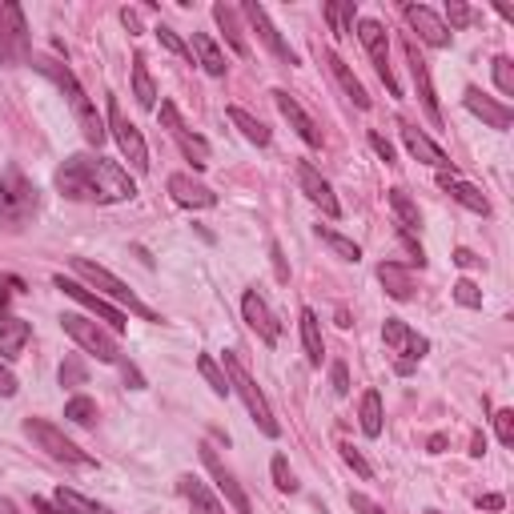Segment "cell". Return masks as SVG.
Wrapping results in <instances>:
<instances>
[{
  "mask_svg": "<svg viewBox=\"0 0 514 514\" xmlns=\"http://www.w3.org/2000/svg\"><path fill=\"white\" fill-rule=\"evenodd\" d=\"M64 418H69V422H77V426H93L96 402L93 398H69V402H64Z\"/></svg>",
  "mask_w": 514,
  "mask_h": 514,
  "instance_id": "cell-40",
  "label": "cell"
},
{
  "mask_svg": "<svg viewBox=\"0 0 514 514\" xmlns=\"http://www.w3.org/2000/svg\"><path fill=\"white\" fill-rule=\"evenodd\" d=\"M377 281L386 286V294H390L394 302H410V297H414V278H410V269H402L398 261L377 265Z\"/></svg>",
  "mask_w": 514,
  "mask_h": 514,
  "instance_id": "cell-28",
  "label": "cell"
},
{
  "mask_svg": "<svg viewBox=\"0 0 514 514\" xmlns=\"http://www.w3.org/2000/svg\"><path fill=\"white\" fill-rule=\"evenodd\" d=\"M302 342H305V358H310V366H321V358H326V342H321V321L313 310H302Z\"/></svg>",
  "mask_w": 514,
  "mask_h": 514,
  "instance_id": "cell-31",
  "label": "cell"
},
{
  "mask_svg": "<svg viewBox=\"0 0 514 514\" xmlns=\"http://www.w3.org/2000/svg\"><path fill=\"white\" fill-rule=\"evenodd\" d=\"M478 510H502V494H482L478 498Z\"/></svg>",
  "mask_w": 514,
  "mask_h": 514,
  "instance_id": "cell-57",
  "label": "cell"
},
{
  "mask_svg": "<svg viewBox=\"0 0 514 514\" xmlns=\"http://www.w3.org/2000/svg\"><path fill=\"white\" fill-rule=\"evenodd\" d=\"M402 141H406V149H410V157H414V161H426V165H434L438 173L454 169V165H450L446 153H442L438 145H434L426 133H418V128H410V125H406V128H402Z\"/></svg>",
  "mask_w": 514,
  "mask_h": 514,
  "instance_id": "cell-26",
  "label": "cell"
},
{
  "mask_svg": "<svg viewBox=\"0 0 514 514\" xmlns=\"http://www.w3.org/2000/svg\"><path fill=\"white\" fill-rule=\"evenodd\" d=\"M369 149H374V153H377V157H382V161H386V165H394V145H390V141H386V137H382V133H369Z\"/></svg>",
  "mask_w": 514,
  "mask_h": 514,
  "instance_id": "cell-51",
  "label": "cell"
},
{
  "mask_svg": "<svg viewBox=\"0 0 514 514\" xmlns=\"http://www.w3.org/2000/svg\"><path fill=\"white\" fill-rule=\"evenodd\" d=\"M342 458H345V466H353V470L361 474V478H369V474H374V466H369L366 458H361L353 446H342Z\"/></svg>",
  "mask_w": 514,
  "mask_h": 514,
  "instance_id": "cell-49",
  "label": "cell"
},
{
  "mask_svg": "<svg viewBox=\"0 0 514 514\" xmlns=\"http://www.w3.org/2000/svg\"><path fill=\"white\" fill-rule=\"evenodd\" d=\"M237 8L233 4H213V21L221 24V32H225V40H229V48L237 56H245L249 53V45H245V32H241V24H237Z\"/></svg>",
  "mask_w": 514,
  "mask_h": 514,
  "instance_id": "cell-30",
  "label": "cell"
},
{
  "mask_svg": "<svg viewBox=\"0 0 514 514\" xmlns=\"http://www.w3.org/2000/svg\"><path fill=\"white\" fill-rule=\"evenodd\" d=\"M273 101H278V109H281V117L289 120V128H297V137H302L310 149H321V128L313 125V117L302 109V104L294 101V96L286 93V88H273Z\"/></svg>",
  "mask_w": 514,
  "mask_h": 514,
  "instance_id": "cell-20",
  "label": "cell"
},
{
  "mask_svg": "<svg viewBox=\"0 0 514 514\" xmlns=\"http://www.w3.org/2000/svg\"><path fill=\"white\" fill-rule=\"evenodd\" d=\"M32 69L37 72H45L48 80H53L56 88H61L64 96H69V109H72V117H77V125H80V133H85V141L88 145H101L104 137H109V128H104V120L96 117V104L88 101V93L80 88V80L72 77V69L64 61H56V56H32Z\"/></svg>",
  "mask_w": 514,
  "mask_h": 514,
  "instance_id": "cell-2",
  "label": "cell"
},
{
  "mask_svg": "<svg viewBox=\"0 0 514 514\" xmlns=\"http://www.w3.org/2000/svg\"><path fill=\"white\" fill-rule=\"evenodd\" d=\"M225 377H229V390L237 394L241 402H245V410H249V418H253V422H257V430H261L265 438H278V434H281L278 418H273L269 402H265V394L257 390V382H253V377H249V369L241 366V358H237V353H225Z\"/></svg>",
  "mask_w": 514,
  "mask_h": 514,
  "instance_id": "cell-4",
  "label": "cell"
},
{
  "mask_svg": "<svg viewBox=\"0 0 514 514\" xmlns=\"http://www.w3.org/2000/svg\"><path fill=\"white\" fill-rule=\"evenodd\" d=\"M382 342H386V350H390V353H398V361H394V369H398V374H410V369L426 358V350H430V342H426L422 334H414V329H410L402 318H386Z\"/></svg>",
  "mask_w": 514,
  "mask_h": 514,
  "instance_id": "cell-8",
  "label": "cell"
},
{
  "mask_svg": "<svg viewBox=\"0 0 514 514\" xmlns=\"http://www.w3.org/2000/svg\"><path fill=\"white\" fill-rule=\"evenodd\" d=\"M402 16H406V24L418 32V40H426L430 48H446L450 45V29L442 24V16L434 12V8H426V4H402Z\"/></svg>",
  "mask_w": 514,
  "mask_h": 514,
  "instance_id": "cell-17",
  "label": "cell"
},
{
  "mask_svg": "<svg viewBox=\"0 0 514 514\" xmlns=\"http://www.w3.org/2000/svg\"><path fill=\"white\" fill-rule=\"evenodd\" d=\"M350 506H353L358 514H386V506H377L369 494H350Z\"/></svg>",
  "mask_w": 514,
  "mask_h": 514,
  "instance_id": "cell-50",
  "label": "cell"
},
{
  "mask_svg": "<svg viewBox=\"0 0 514 514\" xmlns=\"http://www.w3.org/2000/svg\"><path fill=\"white\" fill-rule=\"evenodd\" d=\"M390 209H394V217H398L402 233H414L418 225H422V213H418V205L410 201L406 189H390Z\"/></svg>",
  "mask_w": 514,
  "mask_h": 514,
  "instance_id": "cell-34",
  "label": "cell"
},
{
  "mask_svg": "<svg viewBox=\"0 0 514 514\" xmlns=\"http://www.w3.org/2000/svg\"><path fill=\"white\" fill-rule=\"evenodd\" d=\"M193 56H197V64L209 72V77H225V53L217 48V40L209 37V32H193Z\"/></svg>",
  "mask_w": 514,
  "mask_h": 514,
  "instance_id": "cell-29",
  "label": "cell"
},
{
  "mask_svg": "<svg viewBox=\"0 0 514 514\" xmlns=\"http://www.w3.org/2000/svg\"><path fill=\"white\" fill-rule=\"evenodd\" d=\"M321 16H326L329 32L334 37H345V32H353V21H358V4L353 0H337V4H326L321 8Z\"/></svg>",
  "mask_w": 514,
  "mask_h": 514,
  "instance_id": "cell-32",
  "label": "cell"
},
{
  "mask_svg": "<svg viewBox=\"0 0 514 514\" xmlns=\"http://www.w3.org/2000/svg\"><path fill=\"white\" fill-rule=\"evenodd\" d=\"M321 61H326V69H329V77L337 80V88H342L345 96H350L358 109H369V96H366V88H361V80L350 72V64L342 61V56L334 53V48H321Z\"/></svg>",
  "mask_w": 514,
  "mask_h": 514,
  "instance_id": "cell-23",
  "label": "cell"
},
{
  "mask_svg": "<svg viewBox=\"0 0 514 514\" xmlns=\"http://www.w3.org/2000/svg\"><path fill=\"white\" fill-rule=\"evenodd\" d=\"M454 302H458V305H466V310H482V289L474 286L470 278L454 281Z\"/></svg>",
  "mask_w": 514,
  "mask_h": 514,
  "instance_id": "cell-42",
  "label": "cell"
},
{
  "mask_svg": "<svg viewBox=\"0 0 514 514\" xmlns=\"http://www.w3.org/2000/svg\"><path fill=\"white\" fill-rule=\"evenodd\" d=\"M56 189L72 201H96V205H117V201H133L137 185L120 165L93 153H72L61 169H56Z\"/></svg>",
  "mask_w": 514,
  "mask_h": 514,
  "instance_id": "cell-1",
  "label": "cell"
},
{
  "mask_svg": "<svg viewBox=\"0 0 514 514\" xmlns=\"http://www.w3.org/2000/svg\"><path fill=\"white\" fill-rule=\"evenodd\" d=\"M358 37H361V48L369 53V61H374L377 77H382L386 88H390V96H402V85H398V77H394V64H390V37H386V29L377 21H361L358 24Z\"/></svg>",
  "mask_w": 514,
  "mask_h": 514,
  "instance_id": "cell-12",
  "label": "cell"
},
{
  "mask_svg": "<svg viewBox=\"0 0 514 514\" xmlns=\"http://www.w3.org/2000/svg\"><path fill=\"white\" fill-rule=\"evenodd\" d=\"M454 261L462 265V269H470V265H478V257H474L470 249H454Z\"/></svg>",
  "mask_w": 514,
  "mask_h": 514,
  "instance_id": "cell-58",
  "label": "cell"
},
{
  "mask_svg": "<svg viewBox=\"0 0 514 514\" xmlns=\"http://www.w3.org/2000/svg\"><path fill=\"white\" fill-rule=\"evenodd\" d=\"M406 61H410V77H414V88H418V101H422L426 117L442 128V109H438V93H434V80H430V64L422 61L418 45L406 37Z\"/></svg>",
  "mask_w": 514,
  "mask_h": 514,
  "instance_id": "cell-15",
  "label": "cell"
},
{
  "mask_svg": "<svg viewBox=\"0 0 514 514\" xmlns=\"http://www.w3.org/2000/svg\"><path fill=\"white\" fill-rule=\"evenodd\" d=\"M361 434H366V438H377V434H382V394L377 390H366L361 394Z\"/></svg>",
  "mask_w": 514,
  "mask_h": 514,
  "instance_id": "cell-36",
  "label": "cell"
},
{
  "mask_svg": "<svg viewBox=\"0 0 514 514\" xmlns=\"http://www.w3.org/2000/svg\"><path fill=\"white\" fill-rule=\"evenodd\" d=\"M494 434L502 446H514V410H498L494 414Z\"/></svg>",
  "mask_w": 514,
  "mask_h": 514,
  "instance_id": "cell-48",
  "label": "cell"
},
{
  "mask_svg": "<svg viewBox=\"0 0 514 514\" xmlns=\"http://www.w3.org/2000/svg\"><path fill=\"white\" fill-rule=\"evenodd\" d=\"M120 21H125V29L133 32V37L141 32V12H137V8H120Z\"/></svg>",
  "mask_w": 514,
  "mask_h": 514,
  "instance_id": "cell-55",
  "label": "cell"
},
{
  "mask_svg": "<svg viewBox=\"0 0 514 514\" xmlns=\"http://www.w3.org/2000/svg\"><path fill=\"white\" fill-rule=\"evenodd\" d=\"M133 96L141 109H153V104H157V85H153L149 69H145V56L133 61Z\"/></svg>",
  "mask_w": 514,
  "mask_h": 514,
  "instance_id": "cell-37",
  "label": "cell"
},
{
  "mask_svg": "<svg viewBox=\"0 0 514 514\" xmlns=\"http://www.w3.org/2000/svg\"><path fill=\"white\" fill-rule=\"evenodd\" d=\"M426 514H438V510H426Z\"/></svg>",
  "mask_w": 514,
  "mask_h": 514,
  "instance_id": "cell-62",
  "label": "cell"
},
{
  "mask_svg": "<svg viewBox=\"0 0 514 514\" xmlns=\"http://www.w3.org/2000/svg\"><path fill=\"white\" fill-rule=\"evenodd\" d=\"M470 21H474L470 8H466L462 0H450V4H446V21H442V24H446V29H466Z\"/></svg>",
  "mask_w": 514,
  "mask_h": 514,
  "instance_id": "cell-46",
  "label": "cell"
},
{
  "mask_svg": "<svg viewBox=\"0 0 514 514\" xmlns=\"http://www.w3.org/2000/svg\"><path fill=\"white\" fill-rule=\"evenodd\" d=\"M21 294H24V281L16 273H0V310H8V302Z\"/></svg>",
  "mask_w": 514,
  "mask_h": 514,
  "instance_id": "cell-47",
  "label": "cell"
},
{
  "mask_svg": "<svg viewBox=\"0 0 514 514\" xmlns=\"http://www.w3.org/2000/svg\"><path fill=\"white\" fill-rule=\"evenodd\" d=\"M29 334H32L29 321L16 318V313H8V310H0V358L4 361L21 358L24 345H29Z\"/></svg>",
  "mask_w": 514,
  "mask_h": 514,
  "instance_id": "cell-25",
  "label": "cell"
},
{
  "mask_svg": "<svg viewBox=\"0 0 514 514\" xmlns=\"http://www.w3.org/2000/svg\"><path fill=\"white\" fill-rule=\"evenodd\" d=\"M494 85L502 96H514V61L510 56H494Z\"/></svg>",
  "mask_w": 514,
  "mask_h": 514,
  "instance_id": "cell-41",
  "label": "cell"
},
{
  "mask_svg": "<svg viewBox=\"0 0 514 514\" xmlns=\"http://www.w3.org/2000/svg\"><path fill=\"white\" fill-rule=\"evenodd\" d=\"M225 112H229V120L241 128V137H245V141H253V145H269V128H265L257 117H249V112L241 109V104H229Z\"/></svg>",
  "mask_w": 514,
  "mask_h": 514,
  "instance_id": "cell-35",
  "label": "cell"
},
{
  "mask_svg": "<svg viewBox=\"0 0 514 514\" xmlns=\"http://www.w3.org/2000/svg\"><path fill=\"white\" fill-rule=\"evenodd\" d=\"M0 514H21V510H16V506L8 502V498H0Z\"/></svg>",
  "mask_w": 514,
  "mask_h": 514,
  "instance_id": "cell-61",
  "label": "cell"
},
{
  "mask_svg": "<svg viewBox=\"0 0 514 514\" xmlns=\"http://www.w3.org/2000/svg\"><path fill=\"white\" fill-rule=\"evenodd\" d=\"M16 394V374L8 366H0V398H12Z\"/></svg>",
  "mask_w": 514,
  "mask_h": 514,
  "instance_id": "cell-54",
  "label": "cell"
},
{
  "mask_svg": "<svg viewBox=\"0 0 514 514\" xmlns=\"http://www.w3.org/2000/svg\"><path fill=\"white\" fill-rule=\"evenodd\" d=\"M269 470H273V486H278V490H286V494H294V490H297V478H294V470H289L286 454H278V458H273V466H269Z\"/></svg>",
  "mask_w": 514,
  "mask_h": 514,
  "instance_id": "cell-43",
  "label": "cell"
},
{
  "mask_svg": "<svg viewBox=\"0 0 514 514\" xmlns=\"http://www.w3.org/2000/svg\"><path fill=\"white\" fill-rule=\"evenodd\" d=\"M318 237H321V241H326V245H329V249H334V253H337V257H345V261H358V257H361V249H358V245H353V241H350V237H342V233H334V229H321V225H318Z\"/></svg>",
  "mask_w": 514,
  "mask_h": 514,
  "instance_id": "cell-39",
  "label": "cell"
},
{
  "mask_svg": "<svg viewBox=\"0 0 514 514\" xmlns=\"http://www.w3.org/2000/svg\"><path fill=\"white\" fill-rule=\"evenodd\" d=\"M61 326H64V334H69L80 350L93 353L96 361H109V366H117V361H120V342H117L112 329L96 326L93 318H80V313H64Z\"/></svg>",
  "mask_w": 514,
  "mask_h": 514,
  "instance_id": "cell-6",
  "label": "cell"
},
{
  "mask_svg": "<svg viewBox=\"0 0 514 514\" xmlns=\"http://www.w3.org/2000/svg\"><path fill=\"white\" fill-rule=\"evenodd\" d=\"M157 40H161V45L169 48V53H177V56H181V61H189V64H193V53H189V45H185V40L177 37L173 29H165V24H161V29H157Z\"/></svg>",
  "mask_w": 514,
  "mask_h": 514,
  "instance_id": "cell-45",
  "label": "cell"
},
{
  "mask_svg": "<svg viewBox=\"0 0 514 514\" xmlns=\"http://www.w3.org/2000/svg\"><path fill=\"white\" fill-rule=\"evenodd\" d=\"M53 286L61 289V294H69L77 305H85L88 313H96V318H101L104 326L112 329V334H120V329L128 326V318L117 310V305H109L101 294H93V289H85V286H80V281H72V278H64V273H56V278H53Z\"/></svg>",
  "mask_w": 514,
  "mask_h": 514,
  "instance_id": "cell-11",
  "label": "cell"
},
{
  "mask_svg": "<svg viewBox=\"0 0 514 514\" xmlns=\"http://www.w3.org/2000/svg\"><path fill=\"white\" fill-rule=\"evenodd\" d=\"M269 253H273V269H278V278H281V281H289V269H286V257H281V249H278V245H269Z\"/></svg>",
  "mask_w": 514,
  "mask_h": 514,
  "instance_id": "cell-56",
  "label": "cell"
},
{
  "mask_svg": "<svg viewBox=\"0 0 514 514\" xmlns=\"http://www.w3.org/2000/svg\"><path fill=\"white\" fill-rule=\"evenodd\" d=\"M197 454H201V462H205L209 478H213L217 490L225 494V502L233 506V514H253V506H249V498H245V490H241V482L233 478V470L221 462V458H217V450H213V446H201Z\"/></svg>",
  "mask_w": 514,
  "mask_h": 514,
  "instance_id": "cell-14",
  "label": "cell"
},
{
  "mask_svg": "<svg viewBox=\"0 0 514 514\" xmlns=\"http://www.w3.org/2000/svg\"><path fill=\"white\" fill-rule=\"evenodd\" d=\"M442 450H446V438H442V434H434V438H430V454H442Z\"/></svg>",
  "mask_w": 514,
  "mask_h": 514,
  "instance_id": "cell-60",
  "label": "cell"
},
{
  "mask_svg": "<svg viewBox=\"0 0 514 514\" xmlns=\"http://www.w3.org/2000/svg\"><path fill=\"white\" fill-rule=\"evenodd\" d=\"M177 490H181L185 502L193 506V514H225V506L213 498V490H209L201 478H193V474H181V478H177Z\"/></svg>",
  "mask_w": 514,
  "mask_h": 514,
  "instance_id": "cell-27",
  "label": "cell"
},
{
  "mask_svg": "<svg viewBox=\"0 0 514 514\" xmlns=\"http://www.w3.org/2000/svg\"><path fill=\"white\" fill-rule=\"evenodd\" d=\"M32 510H37V514H61V506L45 502V498H32Z\"/></svg>",
  "mask_w": 514,
  "mask_h": 514,
  "instance_id": "cell-59",
  "label": "cell"
},
{
  "mask_svg": "<svg viewBox=\"0 0 514 514\" xmlns=\"http://www.w3.org/2000/svg\"><path fill=\"white\" fill-rule=\"evenodd\" d=\"M104 128L112 133V141H117L120 157L128 161V165L137 169V173H149V149H145V137L137 133V125L120 112L117 96H109V120H104Z\"/></svg>",
  "mask_w": 514,
  "mask_h": 514,
  "instance_id": "cell-10",
  "label": "cell"
},
{
  "mask_svg": "<svg viewBox=\"0 0 514 514\" xmlns=\"http://www.w3.org/2000/svg\"><path fill=\"white\" fill-rule=\"evenodd\" d=\"M24 434H29V438L37 442L48 458H56V462H64V466H93V454H85V450H80L72 438H64L53 422L29 418V422H24Z\"/></svg>",
  "mask_w": 514,
  "mask_h": 514,
  "instance_id": "cell-9",
  "label": "cell"
},
{
  "mask_svg": "<svg viewBox=\"0 0 514 514\" xmlns=\"http://www.w3.org/2000/svg\"><path fill=\"white\" fill-rule=\"evenodd\" d=\"M88 382V369L80 358H64L61 361V386H85Z\"/></svg>",
  "mask_w": 514,
  "mask_h": 514,
  "instance_id": "cell-44",
  "label": "cell"
},
{
  "mask_svg": "<svg viewBox=\"0 0 514 514\" xmlns=\"http://www.w3.org/2000/svg\"><path fill=\"white\" fill-rule=\"evenodd\" d=\"M438 185L450 193V197L458 201V205H466V209H470V213H478V217H486V213H490V201H486V193H482L478 185L462 181V177H458V169H446V173H438Z\"/></svg>",
  "mask_w": 514,
  "mask_h": 514,
  "instance_id": "cell-21",
  "label": "cell"
},
{
  "mask_svg": "<svg viewBox=\"0 0 514 514\" xmlns=\"http://www.w3.org/2000/svg\"><path fill=\"white\" fill-rule=\"evenodd\" d=\"M72 273H77V278H85L88 286H96V289H101V297H112V302L128 305V313H137V318H145V321H161L157 313H153L149 305H145L141 297H137L133 289H128L125 281L117 278V273H109V269H104V265L88 261V257H72Z\"/></svg>",
  "mask_w": 514,
  "mask_h": 514,
  "instance_id": "cell-5",
  "label": "cell"
},
{
  "mask_svg": "<svg viewBox=\"0 0 514 514\" xmlns=\"http://www.w3.org/2000/svg\"><path fill=\"white\" fill-rule=\"evenodd\" d=\"M197 374L205 377L209 386H213V394H217V398H225V394H229V377L221 374V366H217V361L209 358V353H201V358H197Z\"/></svg>",
  "mask_w": 514,
  "mask_h": 514,
  "instance_id": "cell-38",
  "label": "cell"
},
{
  "mask_svg": "<svg viewBox=\"0 0 514 514\" xmlns=\"http://www.w3.org/2000/svg\"><path fill=\"white\" fill-rule=\"evenodd\" d=\"M161 125L173 133V141L181 145V153L193 161V169H205L209 165V141H205V137H197V133H189V125L181 120V112H177L173 101L161 104Z\"/></svg>",
  "mask_w": 514,
  "mask_h": 514,
  "instance_id": "cell-13",
  "label": "cell"
},
{
  "mask_svg": "<svg viewBox=\"0 0 514 514\" xmlns=\"http://www.w3.org/2000/svg\"><path fill=\"white\" fill-rule=\"evenodd\" d=\"M329 382H334V394H350V374H345L342 361H334V366H329Z\"/></svg>",
  "mask_w": 514,
  "mask_h": 514,
  "instance_id": "cell-52",
  "label": "cell"
},
{
  "mask_svg": "<svg viewBox=\"0 0 514 514\" xmlns=\"http://www.w3.org/2000/svg\"><path fill=\"white\" fill-rule=\"evenodd\" d=\"M120 366V377H125V386L128 390H145V377H141V369L137 366H128V361H117Z\"/></svg>",
  "mask_w": 514,
  "mask_h": 514,
  "instance_id": "cell-53",
  "label": "cell"
},
{
  "mask_svg": "<svg viewBox=\"0 0 514 514\" xmlns=\"http://www.w3.org/2000/svg\"><path fill=\"white\" fill-rule=\"evenodd\" d=\"M32 37L21 4H0V64H29Z\"/></svg>",
  "mask_w": 514,
  "mask_h": 514,
  "instance_id": "cell-7",
  "label": "cell"
},
{
  "mask_svg": "<svg viewBox=\"0 0 514 514\" xmlns=\"http://www.w3.org/2000/svg\"><path fill=\"white\" fill-rule=\"evenodd\" d=\"M37 205H40L37 185L16 165H8L4 173H0V229H8V233L24 229V225L37 217Z\"/></svg>",
  "mask_w": 514,
  "mask_h": 514,
  "instance_id": "cell-3",
  "label": "cell"
},
{
  "mask_svg": "<svg viewBox=\"0 0 514 514\" xmlns=\"http://www.w3.org/2000/svg\"><path fill=\"white\" fill-rule=\"evenodd\" d=\"M297 185H302V193H305V197H310L326 217H342V205H337V197H334V185H329L326 177H321L318 169L310 165V161H297Z\"/></svg>",
  "mask_w": 514,
  "mask_h": 514,
  "instance_id": "cell-18",
  "label": "cell"
},
{
  "mask_svg": "<svg viewBox=\"0 0 514 514\" xmlns=\"http://www.w3.org/2000/svg\"><path fill=\"white\" fill-rule=\"evenodd\" d=\"M466 109L474 112V117H482L490 128H510V120H514V112H510V104H498V101H490L482 88H466Z\"/></svg>",
  "mask_w": 514,
  "mask_h": 514,
  "instance_id": "cell-24",
  "label": "cell"
},
{
  "mask_svg": "<svg viewBox=\"0 0 514 514\" xmlns=\"http://www.w3.org/2000/svg\"><path fill=\"white\" fill-rule=\"evenodd\" d=\"M169 197H173L177 205H185V209H209V205H217V193L209 189V185L193 181L189 173H173V177H169Z\"/></svg>",
  "mask_w": 514,
  "mask_h": 514,
  "instance_id": "cell-22",
  "label": "cell"
},
{
  "mask_svg": "<svg viewBox=\"0 0 514 514\" xmlns=\"http://www.w3.org/2000/svg\"><path fill=\"white\" fill-rule=\"evenodd\" d=\"M241 318L249 321V329H253V334L261 337L265 345H278V337H281V321L273 318V310L265 305V297L257 294V289H249V294L241 297Z\"/></svg>",
  "mask_w": 514,
  "mask_h": 514,
  "instance_id": "cell-16",
  "label": "cell"
},
{
  "mask_svg": "<svg viewBox=\"0 0 514 514\" xmlns=\"http://www.w3.org/2000/svg\"><path fill=\"white\" fill-rule=\"evenodd\" d=\"M56 506H61V514H112L109 506L93 502V498H85L80 490H69V486L56 490Z\"/></svg>",
  "mask_w": 514,
  "mask_h": 514,
  "instance_id": "cell-33",
  "label": "cell"
},
{
  "mask_svg": "<svg viewBox=\"0 0 514 514\" xmlns=\"http://www.w3.org/2000/svg\"><path fill=\"white\" fill-rule=\"evenodd\" d=\"M237 12H245V21L253 24V29H257V37L265 40V48H269V53L278 56L281 64H297V53H294V48L286 45V40H281V32H278V29H273V24H269V12H265L261 4H241Z\"/></svg>",
  "mask_w": 514,
  "mask_h": 514,
  "instance_id": "cell-19",
  "label": "cell"
}]
</instances>
